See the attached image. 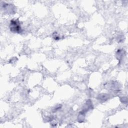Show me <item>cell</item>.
Masks as SVG:
<instances>
[{
    "label": "cell",
    "mask_w": 128,
    "mask_h": 128,
    "mask_svg": "<svg viewBox=\"0 0 128 128\" xmlns=\"http://www.w3.org/2000/svg\"><path fill=\"white\" fill-rule=\"evenodd\" d=\"M10 31L14 33H20L22 32L20 24L18 20H12L10 26Z\"/></svg>",
    "instance_id": "1"
}]
</instances>
